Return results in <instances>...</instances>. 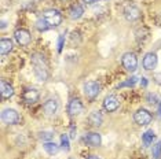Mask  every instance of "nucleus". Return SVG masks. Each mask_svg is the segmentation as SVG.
<instances>
[{
  "label": "nucleus",
  "instance_id": "1",
  "mask_svg": "<svg viewBox=\"0 0 161 159\" xmlns=\"http://www.w3.org/2000/svg\"><path fill=\"white\" fill-rule=\"evenodd\" d=\"M31 62L36 78L39 81H47V78H48V67H47L44 56L42 54H33L31 56Z\"/></svg>",
  "mask_w": 161,
  "mask_h": 159
},
{
  "label": "nucleus",
  "instance_id": "2",
  "mask_svg": "<svg viewBox=\"0 0 161 159\" xmlns=\"http://www.w3.org/2000/svg\"><path fill=\"white\" fill-rule=\"evenodd\" d=\"M2 121L7 125H17L21 122V115L14 108H4L2 111Z\"/></svg>",
  "mask_w": 161,
  "mask_h": 159
},
{
  "label": "nucleus",
  "instance_id": "3",
  "mask_svg": "<svg viewBox=\"0 0 161 159\" xmlns=\"http://www.w3.org/2000/svg\"><path fill=\"white\" fill-rule=\"evenodd\" d=\"M121 63H123V67L127 71H130V73H134V71L138 69V59H136V55H135L134 52L124 54L123 58H121Z\"/></svg>",
  "mask_w": 161,
  "mask_h": 159
},
{
  "label": "nucleus",
  "instance_id": "4",
  "mask_svg": "<svg viewBox=\"0 0 161 159\" xmlns=\"http://www.w3.org/2000/svg\"><path fill=\"white\" fill-rule=\"evenodd\" d=\"M43 18L47 21L50 28H57L62 22V15L58 10H47L43 13Z\"/></svg>",
  "mask_w": 161,
  "mask_h": 159
},
{
  "label": "nucleus",
  "instance_id": "5",
  "mask_svg": "<svg viewBox=\"0 0 161 159\" xmlns=\"http://www.w3.org/2000/svg\"><path fill=\"white\" fill-rule=\"evenodd\" d=\"M152 119H153L152 114H150L146 108H139L136 113L134 114V121H135V124H138L139 126L149 125L150 122H152Z\"/></svg>",
  "mask_w": 161,
  "mask_h": 159
},
{
  "label": "nucleus",
  "instance_id": "6",
  "mask_svg": "<svg viewBox=\"0 0 161 159\" xmlns=\"http://www.w3.org/2000/svg\"><path fill=\"white\" fill-rule=\"evenodd\" d=\"M141 15H142L141 10L135 4H132V3H130V4L124 7V17H125L128 22H135V21H138L141 18Z\"/></svg>",
  "mask_w": 161,
  "mask_h": 159
},
{
  "label": "nucleus",
  "instance_id": "7",
  "mask_svg": "<svg viewBox=\"0 0 161 159\" xmlns=\"http://www.w3.org/2000/svg\"><path fill=\"white\" fill-rule=\"evenodd\" d=\"M101 92V85L97 81H88L84 84V95L87 96V99L92 100L95 99Z\"/></svg>",
  "mask_w": 161,
  "mask_h": 159
},
{
  "label": "nucleus",
  "instance_id": "8",
  "mask_svg": "<svg viewBox=\"0 0 161 159\" xmlns=\"http://www.w3.org/2000/svg\"><path fill=\"white\" fill-rule=\"evenodd\" d=\"M14 38H15V41L21 47L29 45V43H31V40H32L31 33H29V30H26V29H17V30L14 32Z\"/></svg>",
  "mask_w": 161,
  "mask_h": 159
},
{
  "label": "nucleus",
  "instance_id": "9",
  "mask_svg": "<svg viewBox=\"0 0 161 159\" xmlns=\"http://www.w3.org/2000/svg\"><path fill=\"white\" fill-rule=\"evenodd\" d=\"M157 63H158V58H157V54L154 52H147L142 60V64H143L145 70H154Z\"/></svg>",
  "mask_w": 161,
  "mask_h": 159
},
{
  "label": "nucleus",
  "instance_id": "10",
  "mask_svg": "<svg viewBox=\"0 0 161 159\" xmlns=\"http://www.w3.org/2000/svg\"><path fill=\"white\" fill-rule=\"evenodd\" d=\"M119 106H120V102L114 95H109L103 99V108L108 113H114L119 108Z\"/></svg>",
  "mask_w": 161,
  "mask_h": 159
},
{
  "label": "nucleus",
  "instance_id": "11",
  "mask_svg": "<svg viewBox=\"0 0 161 159\" xmlns=\"http://www.w3.org/2000/svg\"><path fill=\"white\" fill-rule=\"evenodd\" d=\"M83 111V103L79 99H72L68 106V113L70 117H77Z\"/></svg>",
  "mask_w": 161,
  "mask_h": 159
},
{
  "label": "nucleus",
  "instance_id": "12",
  "mask_svg": "<svg viewBox=\"0 0 161 159\" xmlns=\"http://www.w3.org/2000/svg\"><path fill=\"white\" fill-rule=\"evenodd\" d=\"M84 143L87 146H91V147H99L101 143H102V137L99 133H95V132H90L84 136Z\"/></svg>",
  "mask_w": 161,
  "mask_h": 159
},
{
  "label": "nucleus",
  "instance_id": "13",
  "mask_svg": "<svg viewBox=\"0 0 161 159\" xmlns=\"http://www.w3.org/2000/svg\"><path fill=\"white\" fill-rule=\"evenodd\" d=\"M22 97H24V102L25 103H28V104H33V103H36L39 100V91L37 89H26V91L24 92V95H22Z\"/></svg>",
  "mask_w": 161,
  "mask_h": 159
},
{
  "label": "nucleus",
  "instance_id": "14",
  "mask_svg": "<svg viewBox=\"0 0 161 159\" xmlns=\"http://www.w3.org/2000/svg\"><path fill=\"white\" fill-rule=\"evenodd\" d=\"M58 110V103L55 99H48L47 102L43 104V111L47 114V115H54Z\"/></svg>",
  "mask_w": 161,
  "mask_h": 159
},
{
  "label": "nucleus",
  "instance_id": "15",
  "mask_svg": "<svg viewBox=\"0 0 161 159\" xmlns=\"http://www.w3.org/2000/svg\"><path fill=\"white\" fill-rule=\"evenodd\" d=\"M0 93H2L3 99H10V97H13V95H14V88L8 82L2 81L0 82Z\"/></svg>",
  "mask_w": 161,
  "mask_h": 159
},
{
  "label": "nucleus",
  "instance_id": "16",
  "mask_svg": "<svg viewBox=\"0 0 161 159\" xmlns=\"http://www.w3.org/2000/svg\"><path fill=\"white\" fill-rule=\"evenodd\" d=\"M84 14V8L81 4H79V3H76V4H73L70 7V10H69V17L72 18V19H80V18L83 17Z\"/></svg>",
  "mask_w": 161,
  "mask_h": 159
},
{
  "label": "nucleus",
  "instance_id": "17",
  "mask_svg": "<svg viewBox=\"0 0 161 159\" xmlns=\"http://www.w3.org/2000/svg\"><path fill=\"white\" fill-rule=\"evenodd\" d=\"M13 41L10 38H2L0 40V54L2 55H7L13 51Z\"/></svg>",
  "mask_w": 161,
  "mask_h": 159
},
{
  "label": "nucleus",
  "instance_id": "18",
  "mask_svg": "<svg viewBox=\"0 0 161 159\" xmlns=\"http://www.w3.org/2000/svg\"><path fill=\"white\" fill-rule=\"evenodd\" d=\"M90 122L92 126H101L103 124V115L101 114V111H92L90 114Z\"/></svg>",
  "mask_w": 161,
  "mask_h": 159
},
{
  "label": "nucleus",
  "instance_id": "19",
  "mask_svg": "<svg viewBox=\"0 0 161 159\" xmlns=\"http://www.w3.org/2000/svg\"><path fill=\"white\" fill-rule=\"evenodd\" d=\"M43 148L46 150V152L47 154H50V155H55L59 152V146H57L54 141H46L44 144H43Z\"/></svg>",
  "mask_w": 161,
  "mask_h": 159
},
{
  "label": "nucleus",
  "instance_id": "20",
  "mask_svg": "<svg viewBox=\"0 0 161 159\" xmlns=\"http://www.w3.org/2000/svg\"><path fill=\"white\" fill-rule=\"evenodd\" d=\"M154 139H156V133H154V131H152V129H150V131H146L143 135H142V140H143L145 146H150Z\"/></svg>",
  "mask_w": 161,
  "mask_h": 159
},
{
  "label": "nucleus",
  "instance_id": "21",
  "mask_svg": "<svg viewBox=\"0 0 161 159\" xmlns=\"http://www.w3.org/2000/svg\"><path fill=\"white\" fill-rule=\"evenodd\" d=\"M36 29L40 32H46L50 29V25L47 23V21L44 19V18H40V19L36 21Z\"/></svg>",
  "mask_w": 161,
  "mask_h": 159
},
{
  "label": "nucleus",
  "instance_id": "22",
  "mask_svg": "<svg viewBox=\"0 0 161 159\" xmlns=\"http://www.w3.org/2000/svg\"><path fill=\"white\" fill-rule=\"evenodd\" d=\"M152 155H153V159H158L161 156V140H160V141H157L154 146H153Z\"/></svg>",
  "mask_w": 161,
  "mask_h": 159
},
{
  "label": "nucleus",
  "instance_id": "23",
  "mask_svg": "<svg viewBox=\"0 0 161 159\" xmlns=\"http://www.w3.org/2000/svg\"><path fill=\"white\" fill-rule=\"evenodd\" d=\"M40 139L43 140V141H53V139H54V133L53 132H50V131H44V132H42L40 133Z\"/></svg>",
  "mask_w": 161,
  "mask_h": 159
},
{
  "label": "nucleus",
  "instance_id": "24",
  "mask_svg": "<svg viewBox=\"0 0 161 159\" xmlns=\"http://www.w3.org/2000/svg\"><path fill=\"white\" fill-rule=\"evenodd\" d=\"M136 82H138V77H131V78H128L127 81L121 82V84L119 85V88H124V86H134Z\"/></svg>",
  "mask_w": 161,
  "mask_h": 159
},
{
  "label": "nucleus",
  "instance_id": "25",
  "mask_svg": "<svg viewBox=\"0 0 161 159\" xmlns=\"http://www.w3.org/2000/svg\"><path fill=\"white\" fill-rule=\"evenodd\" d=\"M61 147L64 148L65 151L70 150V146H69V136L68 135H62L61 136Z\"/></svg>",
  "mask_w": 161,
  "mask_h": 159
},
{
  "label": "nucleus",
  "instance_id": "26",
  "mask_svg": "<svg viewBox=\"0 0 161 159\" xmlns=\"http://www.w3.org/2000/svg\"><path fill=\"white\" fill-rule=\"evenodd\" d=\"M146 100H147V103H150V104H157V103L160 102L158 96H157L156 93H147V96H146Z\"/></svg>",
  "mask_w": 161,
  "mask_h": 159
},
{
  "label": "nucleus",
  "instance_id": "27",
  "mask_svg": "<svg viewBox=\"0 0 161 159\" xmlns=\"http://www.w3.org/2000/svg\"><path fill=\"white\" fill-rule=\"evenodd\" d=\"M64 41H65V37L61 36V37L58 38V52H61L62 48H64Z\"/></svg>",
  "mask_w": 161,
  "mask_h": 159
},
{
  "label": "nucleus",
  "instance_id": "28",
  "mask_svg": "<svg viewBox=\"0 0 161 159\" xmlns=\"http://www.w3.org/2000/svg\"><path fill=\"white\" fill-rule=\"evenodd\" d=\"M154 82L157 85H161V73H156L154 74Z\"/></svg>",
  "mask_w": 161,
  "mask_h": 159
},
{
  "label": "nucleus",
  "instance_id": "29",
  "mask_svg": "<svg viewBox=\"0 0 161 159\" xmlns=\"http://www.w3.org/2000/svg\"><path fill=\"white\" fill-rule=\"evenodd\" d=\"M141 85H142V86H146V85H147V78H145V77H142V81H141Z\"/></svg>",
  "mask_w": 161,
  "mask_h": 159
},
{
  "label": "nucleus",
  "instance_id": "30",
  "mask_svg": "<svg viewBox=\"0 0 161 159\" xmlns=\"http://www.w3.org/2000/svg\"><path fill=\"white\" fill-rule=\"evenodd\" d=\"M84 3H87V4H92V3H95L97 0H83Z\"/></svg>",
  "mask_w": 161,
  "mask_h": 159
},
{
  "label": "nucleus",
  "instance_id": "31",
  "mask_svg": "<svg viewBox=\"0 0 161 159\" xmlns=\"http://www.w3.org/2000/svg\"><path fill=\"white\" fill-rule=\"evenodd\" d=\"M87 159H101V158H99V156H97V155H90V156L87 158Z\"/></svg>",
  "mask_w": 161,
  "mask_h": 159
},
{
  "label": "nucleus",
  "instance_id": "32",
  "mask_svg": "<svg viewBox=\"0 0 161 159\" xmlns=\"http://www.w3.org/2000/svg\"><path fill=\"white\" fill-rule=\"evenodd\" d=\"M158 117L161 118V100H160V104H158Z\"/></svg>",
  "mask_w": 161,
  "mask_h": 159
},
{
  "label": "nucleus",
  "instance_id": "33",
  "mask_svg": "<svg viewBox=\"0 0 161 159\" xmlns=\"http://www.w3.org/2000/svg\"><path fill=\"white\" fill-rule=\"evenodd\" d=\"M6 26H7V25H6V21H2V29H6Z\"/></svg>",
  "mask_w": 161,
  "mask_h": 159
},
{
  "label": "nucleus",
  "instance_id": "34",
  "mask_svg": "<svg viewBox=\"0 0 161 159\" xmlns=\"http://www.w3.org/2000/svg\"><path fill=\"white\" fill-rule=\"evenodd\" d=\"M62 2H68V0H62Z\"/></svg>",
  "mask_w": 161,
  "mask_h": 159
}]
</instances>
